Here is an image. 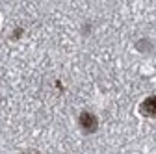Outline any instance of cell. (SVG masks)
<instances>
[{
  "mask_svg": "<svg viewBox=\"0 0 156 154\" xmlns=\"http://www.w3.org/2000/svg\"><path fill=\"white\" fill-rule=\"evenodd\" d=\"M78 124H80V128H82L84 132L93 134L97 128H99V119H97L91 111H82L80 117H78Z\"/></svg>",
  "mask_w": 156,
  "mask_h": 154,
  "instance_id": "obj_1",
  "label": "cell"
},
{
  "mask_svg": "<svg viewBox=\"0 0 156 154\" xmlns=\"http://www.w3.org/2000/svg\"><path fill=\"white\" fill-rule=\"evenodd\" d=\"M140 111L147 117H156V97H149L141 102L140 106Z\"/></svg>",
  "mask_w": 156,
  "mask_h": 154,
  "instance_id": "obj_2",
  "label": "cell"
},
{
  "mask_svg": "<svg viewBox=\"0 0 156 154\" xmlns=\"http://www.w3.org/2000/svg\"><path fill=\"white\" fill-rule=\"evenodd\" d=\"M23 154H39L37 150H26V152H23Z\"/></svg>",
  "mask_w": 156,
  "mask_h": 154,
  "instance_id": "obj_3",
  "label": "cell"
}]
</instances>
